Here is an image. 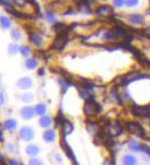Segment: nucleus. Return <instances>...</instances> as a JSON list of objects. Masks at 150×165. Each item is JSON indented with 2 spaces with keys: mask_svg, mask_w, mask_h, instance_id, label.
<instances>
[{
  "mask_svg": "<svg viewBox=\"0 0 150 165\" xmlns=\"http://www.w3.org/2000/svg\"><path fill=\"white\" fill-rule=\"evenodd\" d=\"M126 128L128 129V131L130 133L135 134L141 137H145V132L144 130V128L142 127V125L139 123H137V122H130V123L126 125Z\"/></svg>",
  "mask_w": 150,
  "mask_h": 165,
  "instance_id": "obj_1",
  "label": "nucleus"
},
{
  "mask_svg": "<svg viewBox=\"0 0 150 165\" xmlns=\"http://www.w3.org/2000/svg\"><path fill=\"white\" fill-rule=\"evenodd\" d=\"M101 110L100 105L96 103L92 100H88L85 104V113L88 115H93L95 113H98Z\"/></svg>",
  "mask_w": 150,
  "mask_h": 165,
  "instance_id": "obj_2",
  "label": "nucleus"
},
{
  "mask_svg": "<svg viewBox=\"0 0 150 165\" xmlns=\"http://www.w3.org/2000/svg\"><path fill=\"white\" fill-rule=\"evenodd\" d=\"M20 137L25 140H30V139L32 138L33 132H32V130H30V128L24 127V128H22L21 131H20Z\"/></svg>",
  "mask_w": 150,
  "mask_h": 165,
  "instance_id": "obj_3",
  "label": "nucleus"
},
{
  "mask_svg": "<svg viewBox=\"0 0 150 165\" xmlns=\"http://www.w3.org/2000/svg\"><path fill=\"white\" fill-rule=\"evenodd\" d=\"M136 159L132 155H125L123 159L124 165H135Z\"/></svg>",
  "mask_w": 150,
  "mask_h": 165,
  "instance_id": "obj_4",
  "label": "nucleus"
},
{
  "mask_svg": "<svg viewBox=\"0 0 150 165\" xmlns=\"http://www.w3.org/2000/svg\"><path fill=\"white\" fill-rule=\"evenodd\" d=\"M30 40L31 42H33V44L35 45H37V46H40L42 44V38L39 36L37 33H31L30 36Z\"/></svg>",
  "mask_w": 150,
  "mask_h": 165,
  "instance_id": "obj_5",
  "label": "nucleus"
},
{
  "mask_svg": "<svg viewBox=\"0 0 150 165\" xmlns=\"http://www.w3.org/2000/svg\"><path fill=\"white\" fill-rule=\"evenodd\" d=\"M43 137H44V140L47 141V142H52V141L54 140L55 134L53 130H47L43 134Z\"/></svg>",
  "mask_w": 150,
  "mask_h": 165,
  "instance_id": "obj_6",
  "label": "nucleus"
},
{
  "mask_svg": "<svg viewBox=\"0 0 150 165\" xmlns=\"http://www.w3.org/2000/svg\"><path fill=\"white\" fill-rule=\"evenodd\" d=\"M110 12H112V9L109 6H100L98 7L97 12L100 15H104V14H108Z\"/></svg>",
  "mask_w": 150,
  "mask_h": 165,
  "instance_id": "obj_7",
  "label": "nucleus"
},
{
  "mask_svg": "<svg viewBox=\"0 0 150 165\" xmlns=\"http://www.w3.org/2000/svg\"><path fill=\"white\" fill-rule=\"evenodd\" d=\"M21 113H22V115H23L24 118L29 119L33 115V110H32V108H30V107H26L21 111Z\"/></svg>",
  "mask_w": 150,
  "mask_h": 165,
  "instance_id": "obj_8",
  "label": "nucleus"
},
{
  "mask_svg": "<svg viewBox=\"0 0 150 165\" xmlns=\"http://www.w3.org/2000/svg\"><path fill=\"white\" fill-rule=\"evenodd\" d=\"M130 21H131V22L135 23V24H141V23H143V18L141 17L140 15H131L129 17Z\"/></svg>",
  "mask_w": 150,
  "mask_h": 165,
  "instance_id": "obj_9",
  "label": "nucleus"
},
{
  "mask_svg": "<svg viewBox=\"0 0 150 165\" xmlns=\"http://www.w3.org/2000/svg\"><path fill=\"white\" fill-rule=\"evenodd\" d=\"M26 151L29 155H36L39 152V148L34 145H30V146L27 147Z\"/></svg>",
  "mask_w": 150,
  "mask_h": 165,
  "instance_id": "obj_10",
  "label": "nucleus"
},
{
  "mask_svg": "<svg viewBox=\"0 0 150 165\" xmlns=\"http://www.w3.org/2000/svg\"><path fill=\"white\" fill-rule=\"evenodd\" d=\"M19 85L20 86L21 88H29L31 85V80L29 78H22V80L19 82Z\"/></svg>",
  "mask_w": 150,
  "mask_h": 165,
  "instance_id": "obj_11",
  "label": "nucleus"
},
{
  "mask_svg": "<svg viewBox=\"0 0 150 165\" xmlns=\"http://www.w3.org/2000/svg\"><path fill=\"white\" fill-rule=\"evenodd\" d=\"M54 29H55V31H56L58 34H61L65 31V27L64 24H63V23H56L55 26H54Z\"/></svg>",
  "mask_w": 150,
  "mask_h": 165,
  "instance_id": "obj_12",
  "label": "nucleus"
},
{
  "mask_svg": "<svg viewBox=\"0 0 150 165\" xmlns=\"http://www.w3.org/2000/svg\"><path fill=\"white\" fill-rule=\"evenodd\" d=\"M40 124H41L42 127H48V125L51 124V119L49 118L48 116H43L42 118L41 119V121H40Z\"/></svg>",
  "mask_w": 150,
  "mask_h": 165,
  "instance_id": "obj_13",
  "label": "nucleus"
},
{
  "mask_svg": "<svg viewBox=\"0 0 150 165\" xmlns=\"http://www.w3.org/2000/svg\"><path fill=\"white\" fill-rule=\"evenodd\" d=\"M35 110H36V113L38 115H43L44 112L46 111V108L44 104H39L37 105V107L35 108Z\"/></svg>",
  "mask_w": 150,
  "mask_h": 165,
  "instance_id": "obj_14",
  "label": "nucleus"
},
{
  "mask_svg": "<svg viewBox=\"0 0 150 165\" xmlns=\"http://www.w3.org/2000/svg\"><path fill=\"white\" fill-rule=\"evenodd\" d=\"M16 127V122L14 120H7L5 123V127L7 129H13Z\"/></svg>",
  "mask_w": 150,
  "mask_h": 165,
  "instance_id": "obj_15",
  "label": "nucleus"
},
{
  "mask_svg": "<svg viewBox=\"0 0 150 165\" xmlns=\"http://www.w3.org/2000/svg\"><path fill=\"white\" fill-rule=\"evenodd\" d=\"M0 21H1L4 28H9V27L10 21H9V19H7L5 17H1V18H0Z\"/></svg>",
  "mask_w": 150,
  "mask_h": 165,
  "instance_id": "obj_16",
  "label": "nucleus"
},
{
  "mask_svg": "<svg viewBox=\"0 0 150 165\" xmlns=\"http://www.w3.org/2000/svg\"><path fill=\"white\" fill-rule=\"evenodd\" d=\"M36 65H37V63H36V61H35L34 59H30V60H28L27 61V64H26V66H27V68H34L35 66H36Z\"/></svg>",
  "mask_w": 150,
  "mask_h": 165,
  "instance_id": "obj_17",
  "label": "nucleus"
},
{
  "mask_svg": "<svg viewBox=\"0 0 150 165\" xmlns=\"http://www.w3.org/2000/svg\"><path fill=\"white\" fill-rule=\"evenodd\" d=\"M30 165H42V162L37 159H32L30 160Z\"/></svg>",
  "mask_w": 150,
  "mask_h": 165,
  "instance_id": "obj_18",
  "label": "nucleus"
},
{
  "mask_svg": "<svg viewBox=\"0 0 150 165\" xmlns=\"http://www.w3.org/2000/svg\"><path fill=\"white\" fill-rule=\"evenodd\" d=\"M130 148H131V150H135V151H137V150H141V147L138 146V145H137L135 142H133L131 145H130Z\"/></svg>",
  "mask_w": 150,
  "mask_h": 165,
  "instance_id": "obj_19",
  "label": "nucleus"
},
{
  "mask_svg": "<svg viewBox=\"0 0 150 165\" xmlns=\"http://www.w3.org/2000/svg\"><path fill=\"white\" fill-rule=\"evenodd\" d=\"M20 52H21V54H23V56H27L28 54H29V53H30V51H29V48L28 47H21V49H20Z\"/></svg>",
  "mask_w": 150,
  "mask_h": 165,
  "instance_id": "obj_20",
  "label": "nucleus"
},
{
  "mask_svg": "<svg viewBox=\"0 0 150 165\" xmlns=\"http://www.w3.org/2000/svg\"><path fill=\"white\" fill-rule=\"evenodd\" d=\"M141 150H143L145 153H147V154L150 155V147L147 146V145H142Z\"/></svg>",
  "mask_w": 150,
  "mask_h": 165,
  "instance_id": "obj_21",
  "label": "nucleus"
},
{
  "mask_svg": "<svg viewBox=\"0 0 150 165\" xmlns=\"http://www.w3.org/2000/svg\"><path fill=\"white\" fill-rule=\"evenodd\" d=\"M10 164H11V165H23L21 162H18V160H15V159H12V160H10Z\"/></svg>",
  "mask_w": 150,
  "mask_h": 165,
  "instance_id": "obj_22",
  "label": "nucleus"
},
{
  "mask_svg": "<svg viewBox=\"0 0 150 165\" xmlns=\"http://www.w3.org/2000/svg\"><path fill=\"white\" fill-rule=\"evenodd\" d=\"M47 17H48L49 19V21H53L54 19V15L51 13V12H48V14H47Z\"/></svg>",
  "mask_w": 150,
  "mask_h": 165,
  "instance_id": "obj_23",
  "label": "nucleus"
},
{
  "mask_svg": "<svg viewBox=\"0 0 150 165\" xmlns=\"http://www.w3.org/2000/svg\"><path fill=\"white\" fill-rule=\"evenodd\" d=\"M145 36H147V37H148V38L150 39V28L145 30Z\"/></svg>",
  "mask_w": 150,
  "mask_h": 165,
  "instance_id": "obj_24",
  "label": "nucleus"
},
{
  "mask_svg": "<svg viewBox=\"0 0 150 165\" xmlns=\"http://www.w3.org/2000/svg\"><path fill=\"white\" fill-rule=\"evenodd\" d=\"M127 4H129L128 6H133V4H137L136 1H128Z\"/></svg>",
  "mask_w": 150,
  "mask_h": 165,
  "instance_id": "obj_25",
  "label": "nucleus"
},
{
  "mask_svg": "<svg viewBox=\"0 0 150 165\" xmlns=\"http://www.w3.org/2000/svg\"><path fill=\"white\" fill-rule=\"evenodd\" d=\"M102 165H112V164H110V160L107 159V160H105V162H103V164H102Z\"/></svg>",
  "mask_w": 150,
  "mask_h": 165,
  "instance_id": "obj_26",
  "label": "nucleus"
},
{
  "mask_svg": "<svg viewBox=\"0 0 150 165\" xmlns=\"http://www.w3.org/2000/svg\"><path fill=\"white\" fill-rule=\"evenodd\" d=\"M114 3H115V4H118L117 6H122V4H123L124 2H123V1H115Z\"/></svg>",
  "mask_w": 150,
  "mask_h": 165,
  "instance_id": "obj_27",
  "label": "nucleus"
},
{
  "mask_svg": "<svg viewBox=\"0 0 150 165\" xmlns=\"http://www.w3.org/2000/svg\"><path fill=\"white\" fill-rule=\"evenodd\" d=\"M43 74H44V73H43V68L39 70V75H43Z\"/></svg>",
  "mask_w": 150,
  "mask_h": 165,
  "instance_id": "obj_28",
  "label": "nucleus"
},
{
  "mask_svg": "<svg viewBox=\"0 0 150 165\" xmlns=\"http://www.w3.org/2000/svg\"><path fill=\"white\" fill-rule=\"evenodd\" d=\"M3 140V138H2V132L0 131V141H2Z\"/></svg>",
  "mask_w": 150,
  "mask_h": 165,
  "instance_id": "obj_29",
  "label": "nucleus"
}]
</instances>
